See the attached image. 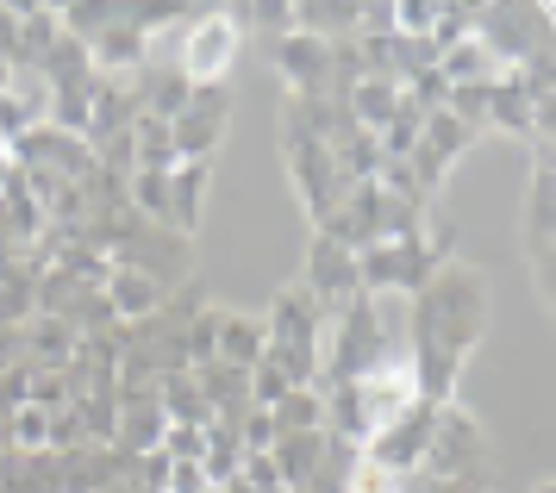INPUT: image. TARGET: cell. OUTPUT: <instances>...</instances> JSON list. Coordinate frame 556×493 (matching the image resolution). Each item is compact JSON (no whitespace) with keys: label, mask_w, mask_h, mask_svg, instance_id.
<instances>
[{"label":"cell","mask_w":556,"mask_h":493,"mask_svg":"<svg viewBox=\"0 0 556 493\" xmlns=\"http://www.w3.org/2000/svg\"><path fill=\"white\" fill-rule=\"evenodd\" d=\"M238 463H244L238 438H231V431H206V456H201V469H206V481H213V493L238 481Z\"/></svg>","instance_id":"29"},{"label":"cell","mask_w":556,"mask_h":493,"mask_svg":"<svg viewBox=\"0 0 556 493\" xmlns=\"http://www.w3.org/2000/svg\"><path fill=\"white\" fill-rule=\"evenodd\" d=\"M31 319H38V275L26 263H13L0 275V325H31Z\"/></svg>","instance_id":"25"},{"label":"cell","mask_w":556,"mask_h":493,"mask_svg":"<svg viewBox=\"0 0 556 493\" xmlns=\"http://www.w3.org/2000/svg\"><path fill=\"white\" fill-rule=\"evenodd\" d=\"M281 156H288V175H294V194H301V206L313 213V231L338 213V200L351 194V181L338 175V163H331V150L306 131L301 119H288L281 113Z\"/></svg>","instance_id":"4"},{"label":"cell","mask_w":556,"mask_h":493,"mask_svg":"<svg viewBox=\"0 0 556 493\" xmlns=\"http://www.w3.org/2000/svg\"><path fill=\"white\" fill-rule=\"evenodd\" d=\"M238 45H244V31L231 25L226 7H194V20L181 25L176 69L188 75L194 88H226L231 63H238Z\"/></svg>","instance_id":"5"},{"label":"cell","mask_w":556,"mask_h":493,"mask_svg":"<svg viewBox=\"0 0 556 493\" xmlns=\"http://www.w3.org/2000/svg\"><path fill=\"white\" fill-rule=\"evenodd\" d=\"M269 56H276L288 94H326V56H331V45L306 38V31H288V38L269 45Z\"/></svg>","instance_id":"12"},{"label":"cell","mask_w":556,"mask_h":493,"mask_svg":"<svg viewBox=\"0 0 556 493\" xmlns=\"http://www.w3.org/2000/svg\"><path fill=\"white\" fill-rule=\"evenodd\" d=\"M226 119H231V94L226 88H194L188 113L169 119V144H176V163H206L213 144L226 138Z\"/></svg>","instance_id":"8"},{"label":"cell","mask_w":556,"mask_h":493,"mask_svg":"<svg viewBox=\"0 0 556 493\" xmlns=\"http://www.w3.org/2000/svg\"><path fill=\"white\" fill-rule=\"evenodd\" d=\"M431 493H476V488H463V481H438Z\"/></svg>","instance_id":"36"},{"label":"cell","mask_w":556,"mask_h":493,"mask_svg":"<svg viewBox=\"0 0 556 493\" xmlns=\"http://www.w3.org/2000/svg\"><path fill=\"white\" fill-rule=\"evenodd\" d=\"M288 394H294V381H288V375H281L276 363L263 356V363L251 369V406H263V413H276V406H281Z\"/></svg>","instance_id":"31"},{"label":"cell","mask_w":556,"mask_h":493,"mask_svg":"<svg viewBox=\"0 0 556 493\" xmlns=\"http://www.w3.org/2000/svg\"><path fill=\"white\" fill-rule=\"evenodd\" d=\"M351 106V119L363 131H381V125L394 119V106H401V88H388V81H356V94L344 100Z\"/></svg>","instance_id":"28"},{"label":"cell","mask_w":556,"mask_h":493,"mask_svg":"<svg viewBox=\"0 0 556 493\" xmlns=\"http://www.w3.org/2000/svg\"><path fill=\"white\" fill-rule=\"evenodd\" d=\"M0 81H7V69H0Z\"/></svg>","instance_id":"38"},{"label":"cell","mask_w":556,"mask_h":493,"mask_svg":"<svg viewBox=\"0 0 556 493\" xmlns=\"http://www.w3.org/2000/svg\"><path fill=\"white\" fill-rule=\"evenodd\" d=\"M263 331H269V344H294V350H319L331 331V306L306 294L301 281L288 288V294L269 300V313H263Z\"/></svg>","instance_id":"10"},{"label":"cell","mask_w":556,"mask_h":493,"mask_svg":"<svg viewBox=\"0 0 556 493\" xmlns=\"http://www.w3.org/2000/svg\"><path fill=\"white\" fill-rule=\"evenodd\" d=\"M263 350H269L263 313H226V319H219V363H231V369H256Z\"/></svg>","instance_id":"20"},{"label":"cell","mask_w":556,"mask_h":493,"mask_svg":"<svg viewBox=\"0 0 556 493\" xmlns=\"http://www.w3.org/2000/svg\"><path fill=\"white\" fill-rule=\"evenodd\" d=\"M113 444L144 456V450L163 444V406L156 394H138V400H119V425H113Z\"/></svg>","instance_id":"21"},{"label":"cell","mask_w":556,"mask_h":493,"mask_svg":"<svg viewBox=\"0 0 556 493\" xmlns=\"http://www.w3.org/2000/svg\"><path fill=\"white\" fill-rule=\"evenodd\" d=\"M531 493H556V488H551V481H544V488H531Z\"/></svg>","instance_id":"37"},{"label":"cell","mask_w":556,"mask_h":493,"mask_svg":"<svg viewBox=\"0 0 556 493\" xmlns=\"http://www.w3.org/2000/svg\"><path fill=\"white\" fill-rule=\"evenodd\" d=\"M388 331H381V300L356 294L331 313V331L319 344V388H351L356 375H369L388 356Z\"/></svg>","instance_id":"2"},{"label":"cell","mask_w":556,"mask_h":493,"mask_svg":"<svg viewBox=\"0 0 556 493\" xmlns=\"http://www.w3.org/2000/svg\"><path fill=\"white\" fill-rule=\"evenodd\" d=\"M7 431H13V450H45V438H51V413L20 406V413L7 419Z\"/></svg>","instance_id":"32"},{"label":"cell","mask_w":556,"mask_h":493,"mask_svg":"<svg viewBox=\"0 0 556 493\" xmlns=\"http://www.w3.org/2000/svg\"><path fill=\"white\" fill-rule=\"evenodd\" d=\"M88 63H94V75H119V81H131L138 69H151V45H144L138 31H126V25H106L101 38L88 45Z\"/></svg>","instance_id":"15"},{"label":"cell","mask_w":556,"mask_h":493,"mask_svg":"<svg viewBox=\"0 0 556 493\" xmlns=\"http://www.w3.org/2000/svg\"><path fill=\"white\" fill-rule=\"evenodd\" d=\"M419 469L431 481H463L476 493H494V450H488V431H481L476 413H463L456 400H444L438 419H431V444H426Z\"/></svg>","instance_id":"3"},{"label":"cell","mask_w":556,"mask_h":493,"mask_svg":"<svg viewBox=\"0 0 556 493\" xmlns=\"http://www.w3.org/2000/svg\"><path fill=\"white\" fill-rule=\"evenodd\" d=\"M438 75H444L451 88H494V81L506 75V63L481 45V38H463V45H451L444 56H438Z\"/></svg>","instance_id":"17"},{"label":"cell","mask_w":556,"mask_h":493,"mask_svg":"<svg viewBox=\"0 0 556 493\" xmlns=\"http://www.w3.org/2000/svg\"><path fill=\"white\" fill-rule=\"evenodd\" d=\"M294 31L319 38V45H344L356 38V7H338V0H313V7H288Z\"/></svg>","instance_id":"23"},{"label":"cell","mask_w":556,"mask_h":493,"mask_svg":"<svg viewBox=\"0 0 556 493\" xmlns=\"http://www.w3.org/2000/svg\"><path fill=\"white\" fill-rule=\"evenodd\" d=\"M463 38H476V7H431V45L451 50Z\"/></svg>","instance_id":"30"},{"label":"cell","mask_w":556,"mask_h":493,"mask_svg":"<svg viewBox=\"0 0 556 493\" xmlns=\"http://www.w3.org/2000/svg\"><path fill=\"white\" fill-rule=\"evenodd\" d=\"M431 419H438V406L413 400V413H401L394 425H381V431H376L363 450H356V456H363V463H376V469H388V475H413L419 463H426Z\"/></svg>","instance_id":"7"},{"label":"cell","mask_w":556,"mask_h":493,"mask_svg":"<svg viewBox=\"0 0 556 493\" xmlns=\"http://www.w3.org/2000/svg\"><path fill=\"white\" fill-rule=\"evenodd\" d=\"M163 456H169V463H201L206 456V431H188V425H163Z\"/></svg>","instance_id":"33"},{"label":"cell","mask_w":556,"mask_h":493,"mask_svg":"<svg viewBox=\"0 0 556 493\" xmlns=\"http://www.w3.org/2000/svg\"><path fill=\"white\" fill-rule=\"evenodd\" d=\"M201 206H206V163H176V175H169V231L194 244Z\"/></svg>","instance_id":"19"},{"label":"cell","mask_w":556,"mask_h":493,"mask_svg":"<svg viewBox=\"0 0 556 493\" xmlns=\"http://www.w3.org/2000/svg\"><path fill=\"white\" fill-rule=\"evenodd\" d=\"M301 288L319 306H344V300H356L363 288H356V250H344L338 238H326V231H313L306 238V269H301Z\"/></svg>","instance_id":"9"},{"label":"cell","mask_w":556,"mask_h":493,"mask_svg":"<svg viewBox=\"0 0 556 493\" xmlns=\"http://www.w3.org/2000/svg\"><path fill=\"white\" fill-rule=\"evenodd\" d=\"M163 493H213V481H206L201 463H169V481H163Z\"/></svg>","instance_id":"35"},{"label":"cell","mask_w":556,"mask_h":493,"mask_svg":"<svg viewBox=\"0 0 556 493\" xmlns=\"http://www.w3.org/2000/svg\"><path fill=\"white\" fill-rule=\"evenodd\" d=\"M131 81H138V106H144L151 119H163V125L181 119V113H188V100H194V81H188L176 63H163V69H138Z\"/></svg>","instance_id":"13"},{"label":"cell","mask_w":556,"mask_h":493,"mask_svg":"<svg viewBox=\"0 0 556 493\" xmlns=\"http://www.w3.org/2000/svg\"><path fill=\"white\" fill-rule=\"evenodd\" d=\"M469 144H476V131H469V125H456L451 113H444V106H438V113H426V131H419V150H431V156H438L444 169H451V163H456V156H463Z\"/></svg>","instance_id":"27"},{"label":"cell","mask_w":556,"mask_h":493,"mask_svg":"<svg viewBox=\"0 0 556 493\" xmlns=\"http://www.w3.org/2000/svg\"><path fill=\"white\" fill-rule=\"evenodd\" d=\"M101 294H106V306H113V319H119V325H144L156 306H163V288H156L151 275L119 269V263H113V275H106Z\"/></svg>","instance_id":"16"},{"label":"cell","mask_w":556,"mask_h":493,"mask_svg":"<svg viewBox=\"0 0 556 493\" xmlns=\"http://www.w3.org/2000/svg\"><path fill=\"white\" fill-rule=\"evenodd\" d=\"M356 413L369 425V438H376L381 425H394L401 413H413V400H419V381H413V363H406V350H388L369 375H356Z\"/></svg>","instance_id":"6"},{"label":"cell","mask_w":556,"mask_h":493,"mask_svg":"<svg viewBox=\"0 0 556 493\" xmlns=\"http://www.w3.org/2000/svg\"><path fill=\"white\" fill-rule=\"evenodd\" d=\"M551 206H556V175H551V156L531 163V200H526V256H531V275H538V294H551Z\"/></svg>","instance_id":"11"},{"label":"cell","mask_w":556,"mask_h":493,"mask_svg":"<svg viewBox=\"0 0 556 493\" xmlns=\"http://www.w3.org/2000/svg\"><path fill=\"white\" fill-rule=\"evenodd\" d=\"M269 419H276V438H294V431H326V394H319V388H294Z\"/></svg>","instance_id":"26"},{"label":"cell","mask_w":556,"mask_h":493,"mask_svg":"<svg viewBox=\"0 0 556 493\" xmlns=\"http://www.w3.org/2000/svg\"><path fill=\"white\" fill-rule=\"evenodd\" d=\"M406 300H413V319H406L413 350H406V363H413L419 400L444 406V400H456V375H463L469 350L488 331V275L469 269V263H444L419 294Z\"/></svg>","instance_id":"1"},{"label":"cell","mask_w":556,"mask_h":493,"mask_svg":"<svg viewBox=\"0 0 556 493\" xmlns=\"http://www.w3.org/2000/svg\"><path fill=\"white\" fill-rule=\"evenodd\" d=\"M156 406H163V425H188V431H213V413H206L201 388L188 369L156 375Z\"/></svg>","instance_id":"18"},{"label":"cell","mask_w":556,"mask_h":493,"mask_svg":"<svg viewBox=\"0 0 556 493\" xmlns=\"http://www.w3.org/2000/svg\"><path fill=\"white\" fill-rule=\"evenodd\" d=\"M531 125H538V113H531L526 88H519V75L506 69L494 88H488V131H513V138H531Z\"/></svg>","instance_id":"22"},{"label":"cell","mask_w":556,"mask_h":493,"mask_svg":"<svg viewBox=\"0 0 556 493\" xmlns=\"http://www.w3.org/2000/svg\"><path fill=\"white\" fill-rule=\"evenodd\" d=\"M238 450H276V419H269L263 406L244 413V425H238Z\"/></svg>","instance_id":"34"},{"label":"cell","mask_w":556,"mask_h":493,"mask_svg":"<svg viewBox=\"0 0 556 493\" xmlns=\"http://www.w3.org/2000/svg\"><path fill=\"white\" fill-rule=\"evenodd\" d=\"M269 463H276V475H281V493H306V481H313L319 463H326V431H294V438H276Z\"/></svg>","instance_id":"14"},{"label":"cell","mask_w":556,"mask_h":493,"mask_svg":"<svg viewBox=\"0 0 556 493\" xmlns=\"http://www.w3.org/2000/svg\"><path fill=\"white\" fill-rule=\"evenodd\" d=\"M70 356H76V331L63 319H45V313H38V319L26 325V369H63Z\"/></svg>","instance_id":"24"}]
</instances>
